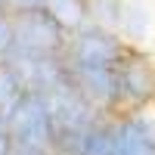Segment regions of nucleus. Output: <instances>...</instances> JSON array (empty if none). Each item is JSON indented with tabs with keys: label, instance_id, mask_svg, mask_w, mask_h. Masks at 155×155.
<instances>
[{
	"label": "nucleus",
	"instance_id": "obj_13",
	"mask_svg": "<svg viewBox=\"0 0 155 155\" xmlns=\"http://www.w3.org/2000/svg\"><path fill=\"white\" fill-rule=\"evenodd\" d=\"M12 155H50V152H34V149H12Z\"/></svg>",
	"mask_w": 155,
	"mask_h": 155
},
{
	"label": "nucleus",
	"instance_id": "obj_10",
	"mask_svg": "<svg viewBox=\"0 0 155 155\" xmlns=\"http://www.w3.org/2000/svg\"><path fill=\"white\" fill-rule=\"evenodd\" d=\"M9 50H12V16L0 9V62L9 59Z\"/></svg>",
	"mask_w": 155,
	"mask_h": 155
},
{
	"label": "nucleus",
	"instance_id": "obj_9",
	"mask_svg": "<svg viewBox=\"0 0 155 155\" xmlns=\"http://www.w3.org/2000/svg\"><path fill=\"white\" fill-rule=\"evenodd\" d=\"M121 3L124 0H87V25H99V28L118 31Z\"/></svg>",
	"mask_w": 155,
	"mask_h": 155
},
{
	"label": "nucleus",
	"instance_id": "obj_6",
	"mask_svg": "<svg viewBox=\"0 0 155 155\" xmlns=\"http://www.w3.org/2000/svg\"><path fill=\"white\" fill-rule=\"evenodd\" d=\"M152 31V9L143 3V0H124L121 3V22H118V34L127 44H140L146 41Z\"/></svg>",
	"mask_w": 155,
	"mask_h": 155
},
{
	"label": "nucleus",
	"instance_id": "obj_3",
	"mask_svg": "<svg viewBox=\"0 0 155 155\" xmlns=\"http://www.w3.org/2000/svg\"><path fill=\"white\" fill-rule=\"evenodd\" d=\"M68 34L53 22L47 9L12 16V50L9 56H62Z\"/></svg>",
	"mask_w": 155,
	"mask_h": 155
},
{
	"label": "nucleus",
	"instance_id": "obj_12",
	"mask_svg": "<svg viewBox=\"0 0 155 155\" xmlns=\"http://www.w3.org/2000/svg\"><path fill=\"white\" fill-rule=\"evenodd\" d=\"M12 137H9V121H6V115L0 112V155H12Z\"/></svg>",
	"mask_w": 155,
	"mask_h": 155
},
{
	"label": "nucleus",
	"instance_id": "obj_11",
	"mask_svg": "<svg viewBox=\"0 0 155 155\" xmlns=\"http://www.w3.org/2000/svg\"><path fill=\"white\" fill-rule=\"evenodd\" d=\"M47 0H6V12L9 16H25V12H37L44 9Z\"/></svg>",
	"mask_w": 155,
	"mask_h": 155
},
{
	"label": "nucleus",
	"instance_id": "obj_7",
	"mask_svg": "<svg viewBox=\"0 0 155 155\" xmlns=\"http://www.w3.org/2000/svg\"><path fill=\"white\" fill-rule=\"evenodd\" d=\"M44 9L65 34H74L87 25V0H47Z\"/></svg>",
	"mask_w": 155,
	"mask_h": 155
},
{
	"label": "nucleus",
	"instance_id": "obj_2",
	"mask_svg": "<svg viewBox=\"0 0 155 155\" xmlns=\"http://www.w3.org/2000/svg\"><path fill=\"white\" fill-rule=\"evenodd\" d=\"M9 121V137L16 149H34V152H50L53 146V115L44 93L28 90L6 115Z\"/></svg>",
	"mask_w": 155,
	"mask_h": 155
},
{
	"label": "nucleus",
	"instance_id": "obj_8",
	"mask_svg": "<svg viewBox=\"0 0 155 155\" xmlns=\"http://www.w3.org/2000/svg\"><path fill=\"white\" fill-rule=\"evenodd\" d=\"M28 93V84L19 74V68L12 62H0V112L9 115V109Z\"/></svg>",
	"mask_w": 155,
	"mask_h": 155
},
{
	"label": "nucleus",
	"instance_id": "obj_5",
	"mask_svg": "<svg viewBox=\"0 0 155 155\" xmlns=\"http://www.w3.org/2000/svg\"><path fill=\"white\" fill-rule=\"evenodd\" d=\"M112 127L115 155H155V115L149 109L112 115Z\"/></svg>",
	"mask_w": 155,
	"mask_h": 155
},
{
	"label": "nucleus",
	"instance_id": "obj_4",
	"mask_svg": "<svg viewBox=\"0 0 155 155\" xmlns=\"http://www.w3.org/2000/svg\"><path fill=\"white\" fill-rule=\"evenodd\" d=\"M155 102V62L143 50L130 47L118 65V115L143 112Z\"/></svg>",
	"mask_w": 155,
	"mask_h": 155
},
{
	"label": "nucleus",
	"instance_id": "obj_1",
	"mask_svg": "<svg viewBox=\"0 0 155 155\" xmlns=\"http://www.w3.org/2000/svg\"><path fill=\"white\" fill-rule=\"evenodd\" d=\"M127 50H130V44L118 31L99 28V25H84L81 31L68 34L62 56H65L68 68H118Z\"/></svg>",
	"mask_w": 155,
	"mask_h": 155
}]
</instances>
